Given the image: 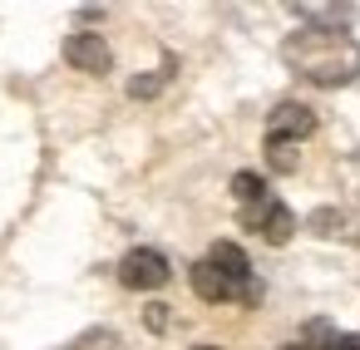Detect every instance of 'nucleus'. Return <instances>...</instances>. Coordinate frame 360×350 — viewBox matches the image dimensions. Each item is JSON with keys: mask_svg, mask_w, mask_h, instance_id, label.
<instances>
[{"mask_svg": "<svg viewBox=\"0 0 360 350\" xmlns=\"http://www.w3.org/2000/svg\"><path fill=\"white\" fill-rule=\"evenodd\" d=\"M188 281H193V291H198L202 301H212V306H222V301H247V306H252V301L262 296V286H257V276H252V261H247V252H242L237 242H212L207 257L193 261Z\"/></svg>", "mask_w": 360, "mask_h": 350, "instance_id": "f03ea898", "label": "nucleus"}, {"mask_svg": "<svg viewBox=\"0 0 360 350\" xmlns=\"http://www.w3.org/2000/svg\"><path fill=\"white\" fill-rule=\"evenodd\" d=\"M296 15L311 20V25H330V30H335L340 20H355L360 11H355V6H296Z\"/></svg>", "mask_w": 360, "mask_h": 350, "instance_id": "0eeeda50", "label": "nucleus"}, {"mask_svg": "<svg viewBox=\"0 0 360 350\" xmlns=\"http://www.w3.org/2000/svg\"><path fill=\"white\" fill-rule=\"evenodd\" d=\"M311 134H316V109H306V104H296V99L276 104L271 119H266V138H276V143H301V138H311Z\"/></svg>", "mask_w": 360, "mask_h": 350, "instance_id": "423d86ee", "label": "nucleus"}, {"mask_svg": "<svg viewBox=\"0 0 360 350\" xmlns=\"http://www.w3.org/2000/svg\"><path fill=\"white\" fill-rule=\"evenodd\" d=\"M321 350H360V335H330Z\"/></svg>", "mask_w": 360, "mask_h": 350, "instance_id": "f8f14e48", "label": "nucleus"}, {"mask_svg": "<svg viewBox=\"0 0 360 350\" xmlns=\"http://www.w3.org/2000/svg\"><path fill=\"white\" fill-rule=\"evenodd\" d=\"M163 79H168V74H143V79L129 84V94H134V99H153V94L163 89Z\"/></svg>", "mask_w": 360, "mask_h": 350, "instance_id": "9d476101", "label": "nucleus"}, {"mask_svg": "<svg viewBox=\"0 0 360 350\" xmlns=\"http://www.w3.org/2000/svg\"><path fill=\"white\" fill-rule=\"evenodd\" d=\"M143 325H148V330H168V306H158V301L143 306Z\"/></svg>", "mask_w": 360, "mask_h": 350, "instance_id": "9b49d317", "label": "nucleus"}, {"mask_svg": "<svg viewBox=\"0 0 360 350\" xmlns=\"http://www.w3.org/2000/svg\"><path fill=\"white\" fill-rule=\"evenodd\" d=\"M242 212V227L247 232H257L262 242H271V247H286L291 242V232H296V217H291V207L281 202V197H262V202H252V207H237Z\"/></svg>", "mask_w": 360, "mask_h": 350, "instance_id": "7ed1b4c3", "label": "nucleus"}, {"mask_svg": "<svg viewBox=\"0 0 360 350\" xmlns=\"http://www.w3.org/2000/svg\"><path fill=\"white\" fill-rule=\"evenodd\" d=\"M232 197H237V207L262 202V197H266V178H262V173H237V178H232Z\"/></svg>", "mask_w": 360, "mask_h": 350, "instance_id": "6e6552de", "label": "nucleus"}, {"mask_svg": "<svg viewBox=\"0 0 360 350\" xmlns=\"http://www.w3.org/2000/svg\"><path fill=\"white\" fill-rule=\"evenodd\" d=\"M168 276H173V266H168V257L158 247H134L119 261V281L129 291H158V286H168Z\"/></svg>", "mask_w": 360, "mask_h": 350, "instance_id": "20e7f679", "label": "nucleus"}, {"mask_svg": "<svg viewBox=\"0 0 360 350\" xmlns=\"http://www.w3.org/2000/svg\"><path fill=\"white\" fill-rule=\"evenodd\" d=\"M281 60L321 89H340V84L360 79V45L345 30H330V25H301L296 35H286Z\"/></svg>", "mask_w": 360, "mask_h": 350, "instance_id": "f257e3e1", "label": "nucleus"}, {"mask_svg": "<svg viewBox=\"0 0 360 350\" xmlns=\"http://www.w3.org/2000/svg\"><path fill=\"white\" fill-rule=\"evenodd\" d=\"M193 350H222V345H193Z\"/></svg>", "mask_w": 360, "mask_h": 350, "instance_id": "ddd939ff", "label": "nucleus"}, {"mask_svg": "<svg viewBox=\"0 0 360 350\" xmlns=\"http://www.w3.org/2000/svg\"><path fill=\"white\" fill-rule=\"evenodd\" d=\"M286 350H306V345H286Z\"/></svg>", "mask_w": 360, "mask_h": 350, "instance_id": "4468645a", "label": "nucleus"}, {"mask_svg": "<svg viewBox=\"0 0 360 350\" xmlns=\"http://www.w3.org/2000/svg\"><path fill=\"white\" fill-rule=\"evenodd\" d=\"M266 168H271V173H296V143L266 138Z\"/></svg>", "mask_w": 360, "mask_h": 350, "instance_id": "1a4fd4ad", "label": "nucleus"}, {"mask_svg": "<svg viewBox=\"0 0 360 350\" xmlns=\"http://www.w3.org/2000/svg\"><path fill=\"white\" fill-rule=\"evenodd\" d=\"M65 60H70L75 70H84V74H109V70H114L109 40L94 35V30H75V35L65 40Z\"/></svg>", "mask_w": 360, "mask_h": 350, "instance_id": "39448f33", "label": "nucleus"}]
</instances>
